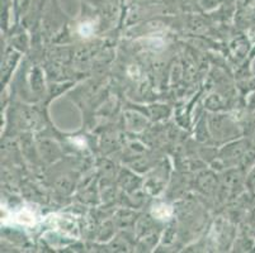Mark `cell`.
<instances>
[{
    "mask_svg": "<svg viewBox=\"0 0 255 253\" xmlns=\"http://www.w3.org/2000/svg\"><path fill=\"white\" fill-rule=\"evenodd\" d=\"M11 220L14 223H19V224H23V226H33L36 223V219H34V214L27 209L24 210H20L19 213L13 215Z\"/></svg>",
    "mask_w": 255,
    "mask_h": 253,
    "instance_id": "obj_1",
    "label": "cell"
},
{
    "mask_svg": "<svg viewBox=\"0 0 255 253\" xmlns=\"http://www.w3.org/2000/svg\"><path fill=\"white\" fill-rule=\"evenodd\" d=\"M154 215L159 219H166V218L170 217L171 214V208L168 205H159L152 210Z\"/></svg>",
    "mask_w": 255,
    "mask_h": 253,
    "instance_id": "obj_2",
    "label": "cell"
}]
</instances>
